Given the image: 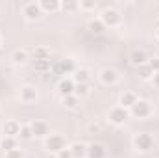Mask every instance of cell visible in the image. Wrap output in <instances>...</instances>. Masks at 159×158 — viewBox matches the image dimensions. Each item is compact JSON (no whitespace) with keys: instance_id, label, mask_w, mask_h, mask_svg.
<instances>
[{"instance_id":"cell-9","label":"cell","mask_w":159,"mask_h":158,"mask_svg":"<svg viewBox=\"0 0 159 158\" xmlns=\"http://www.w3.org/2000/svg\"><path fill=\"white\" fill-rule=\"evenodd\" d=\"M37 97H39V93H37L35 86H30V84L22 86V87H20V91H19V99H20L22 102H26V104L35 102V101H37Z\"/></svg>"},{"instance_id":"cell-17","label":"cell","mask_w":159,"mask_h":158,"mask_svg":"<svg viewBox=\"0 0 159 158\" xmlns=\"http://www.w3.org/2000/svg\"><path fill=\"white\" fill-rule=\"evenodd\" d=\"M70 153H72V158H87V145L81 143V141H76L72 145H69Z\"/></svg>"},{"instance_id":"cell-23","label":"cell","mask_w":159,"mask_h":158,"mask_svg":"<svg viewBox=\"0 0 159 158\" xmlns=\"http://www.w3.org/2000/svg\"><path fill=\"white\" fill-rule=\"evenodd\" d=\"M89 30H91L93 34H102V32L106 30V26H104V22H102V21H100V17H98V19L89 21Z\"/></svg>"},{"instance_id":"cell-32","label":"cell","mask_w":159,"mask_h":158,"mask_svg":"<svg viewBox=\"0 0 159 158\" xmlns=\"http://www.w3.org/2000/svg\"><path fill=\"white\" fill-rule=\"evenodd\" d=\"M57 158H72V153H70V149H69V145L63 149V151H59L57 155H56Z\"/></svg>"},{"instance_id":"cell-30","label":"cell","mask_w":159,"mask_h":158,"mask_svg":"<svg viewBox=\"0 0 159 158\" xmlns=\"http://www.w3.org/2000/svg\"><path fill=\"white\" fill-rule=\"evenodd\" d=\"M6 158H24V155H22V149H13V151H7V153H6Z\"/></svg>"},{"instance_id":"cell-19","label":"cell","mask_w":159,"mask_h":158,"mask_svg":"<svg viewBox=\"0 0 159 158\" xmlns=\"http://www.w3.org/2000/svg\"><path fill=\"white\" fill-rule=\"evenodd\" d=\"M72 80H74V84H89V80H91L89 69H85V67L76 69V73L72 75Z\"/></svg>"},{"instance_id":"cell-7","label":"cell","mask_w":159,"mask_h":158,"mask_svg":"<svg viewBox=\"0 0 159 158\" xmlns=\"http://www.w3.org/2000/svg\"><path fill=\"white\" fill-rule=\"evenodd\" d=\"M30 126H32V134H34V138L44 140V138L50 134V126H48V123H46V121L35 119V121H32V123H30Z\"/></svg>"},{"instance_id":"cell-28","label":"cell","mask_w":159,"mask_h":158,"mask_svg":"<svg viewBox=\"0 0 159 158\" xmlns=\"http://www.w3.org/2000/svg\"><path fill=\"white\" fill-rule=\"evenodd\" d=\"M61 9H63L65 13H72V11L80 9V6H78V2H72V0H65V2H61Z\"/></svg>"},{"instance_id":"cell-13","label":"cell","mask_w":159,"mask_h":158,"mask_svg":"<svg viewBox=\"0 0 159 158\" xmlns=\"http://www.w3.org/2000/svg\"><path fill=\"white\" fill-rule=\"evenodd\" d=\"M139 101V97H137V93L135 91H124L122 95H120V99H119V106H122V108H126V110H129L135 102Z\"/></svg>"},{"instance_id":"cell-2","label":"cell","mask_w":159,"mask_h":158,"mask_svg":"<svg viewBox=\"0 0 159 158\" xmlns=\"http://www.w3.org/2000/svg\"><path fill=\"white\" fill-rule=\"evenodd\" d=\"M44 147H46L48 153L57 155L59 151H63V149L67 147V141H65V138H63L61 134H48V136L44 138Z\"/></svg>"},{"instance_id":"cell-3","label":"cell","mask_w":159,"mask_h":158,"mask_svg":"<svg viewBox=\"0 0 159 158\" xmlns=\"http://www.w3.org/2000/svg\"><path fill=\"white\" fill-rule=\"evenodd\" d=\"M150 114H152V106H150L148 101H143V99H139V101L129 108V116L135 117V119H146Z\"/></svg>"},{"instance_id":"cell-25","label":"cell","mask_w":159,"mask_h":158,"mask_svg":"<svg viewBox=\"0 0 159 158\" xmlns=\"http://www.w3.org/2000/svg\"><path fill=\"white\" fill-rule=\"evenodd\" d=\"M19 138H20V140H24V141H28V140H32V138H34L30 123H22V125H20V134H19Z\"/></svg>"},{"instance_id":"cell-5","label":"cell","mask_w":159,"mask_h":158,"mask_svg":"<svg viewBox=\"0 0 159 158\" xmlns=\"http://www.w3.org/2000/svg\"><path fill=\"white\" fill-rule=\"evenodd\" d=\"M22 15H24L26 21L35 22V21H39L44 13H43V9H41L39 2H28V4L22 6Z\"/></svg>"},{"instance_id":"cell-29","label":"cell","mask_w":159,"mask_h":158,"mask_svg":"<svg viewBox=\"0 0 159 158\" xmlns=\"http://www.w3.org/2000/svg\"><path fill=\"white\" fill-rule=\"evenodd\" d=\"M80 9L81 11H94L96 7V2H91V0H83V2H78Z\"/></svg>"},{"instance_id":"cell-20","label":"cell","mask_w":159,"mask_h":158,"mask_svg":"<svg viewBox=\"0 0 159 158\" xmlns=\"http://www.w3.org/2000/svg\"><path fill=\"white\" fill-rule=\"evenodd\" d=\"M11 62H13L15 65H24V63L28 62V52H26L24 48L13 50V52H11Z\"/></svg>"},{"instance_id":"cell-10","label":"cell","mask_w":159,"mask_h":158,"mask_svg":"<svg viewBox=\"0 0 159 158\" xmlns=\"http://www.w3.org/2000/svg\"><path fill=\"white\" fill-rule=\"evenodd\" d=\"M2 134L7 136V138H19V134H20V123L15 121V119H7L2 125Z\"/></svg>"},{"instance_id":"cell-35","label":"cell","mask_w":159,"mask_h":158,"mask_svg":"<svg viewBox=\"0 0 159 158\" xmlns=\"http://www.w3.org/2000/svg\"><path fill=\"white\" fill-rule=\"evenodd\" d=\"M156 36H157V39H159V26H157V30H156Z\"/></svg>"},{"instance_id":"cell-16","label":"cell","mask_w":159,"mask_h":158,"mask_svg":"<svg viewBox=\"0 0 159 158\" xmlns=\"http://www.w3.org/2000/svg\"><path fill=\"white\" fill-rule=\"evenodd\" d=\"M39 6L43 13H56L61 9V2H57V0H41Z\"/></svg>"},{"instance_id":"cell-36","label":"cell","mask_w":159,"mask_h":158,"mask_svg":"<svg viewBox=\"0 0 159 158\" xmlns=\"http://www.w3.org/2000/svg\"><path fill=\"white\" fill-rule=\"evenodd\" d=\"M0 45H2V34H0Z\"/></svg>"},{"instance_id":"cell-8","label":"cell","mask_w":159,"mask_h":158,"mask_svg":"<svg viewBox=\"0 0 159 158\" xmlns=\"http://www.w3.org/2000/svg\"><path fill=\"white\" fill-rule=\"evenodd\" d=\"M52 71L57 75H74L76 73V65L72 60H59L56 65H52Z\"/></svg>"},{"instance_id":"cell-33","label":"cell","mask_w":159,"mask_h":158,"mask_svg":"<svg viewBox=\"0 0 159 158\" xmlns=\"http://www.w3.org/2000/svg\"><path fill=\"white\" fill-rule=\"evenodd\" d=\"M150 82H152L156 87H159V71H157V73H154V77H152V80H150Z\"/></svg>"},{"instance_id":"cell-11","label":"cell","mask_w":159,"mask_h":158,"mask_svg":"<svg viewBox=\"0 0 159 158\" xmlns=\"http://www.w3.org/2000/svg\"><path fill=\"white\" fill-rule=\"evenodd\" d=\"M98 77H100V82H102L104 86H113V84L119 82V73H117L115 69H111V67L102 69Z\"/></svg>"},{"instance_id":"cell-4","label":"cell","mask_w":159,"mask_h":158,"mask_svg":"<svg viewBox=\"0 0 159 158\" xmlns=\"http://www.w3.org/2000/svg\"><path fill=\"white\" fill-rule=\"evenodd\" d=\"M100 21L104 22V26H106V28H117V26L120 24V21H122V17H120V13L117 11V9L107 7V9H104V11H102Z\"/></svg>"},{"instance_id":"cell-21","label":"cell","mask_w":159,"mask_h":158,"mask_svg":"<svg viewBox=\"0 0 159 158\" xmlns=\"http://www.w3.org/2000/svg\"><path fill=\"white\" fill-rule=\"evenodd\" d=\"M34 69L37 73H50L52 71V60H35L34 62Z\"/></svg>"},{"instance_id":"cell-12","label":"cell","mask_w":159,"mask_h":158,"mask_svg":"<svg viewBox=\"0 0 159 158\" xmlns=\"http://www.w3.org/2000/svg\"><path fill=\"white\" fill-rule=\"evenodd\" d=\"M74 87H76V84H74V80L70 78V77L63 78L57 84V91H59L61 99H63V97H69V95H74Z\"/></svg>"},{"instance_id":"cell-15","label":"cell","mask_w":159,"mask_h":158,"mask_svg":"<svg viewBox=\"0 0 159 158\" xmlns=\"http://www.w3.org/2000/svg\"><path fill=\"white\" fill-rule=\"evenodd\" d=\"M87 158H106V149L102 143L87 145Z\"/></svg>"},{"instance_id":"cell-34","label":"cell","mask_w":159,"mask_h":158,"mask_svg":"<svg viewBox=\"0 0 159 158\" xmlns=\"http://www.w3.org/2000/svg\"><path fill=\"white\" fill-rule=\"evenodd\" d=\"M98 130H100L98 125H91V126H89V132H98Z\"/></svg>"},{"instance_id":"cell-6","label":"cell","mask_w":159,"mask_h":158,"mask_svg":"<svg viewBox=\"0 0 159 158\" xmlns=\"http://www.w3.org/2000/svg\"><path fill=\"white\" fill-rule=\"evenodd\" d=\"M107 119H109V123H113V125H124L128 119H129V110H126V108H122V106H113L109 112H107Z\"/></svg>"},{"instance_id":"cell-26","label":"cell","mask_w":159,"mask_h":158,"mask_svg":"<svg viewBox=\"0 0 159 158\" xmlns=\"http://www.w3.org/2000/svg\"><path fill=\"white\" fill-rule=\"evenodd\" d=\"M80 104V99L76 95H69V97H63V106L65 108H69V110H74V108H78Z\"/></svg>"},{"instance_id":"cell-14","label":"cell","mask_w":159,"mask_h":158,"mask_svg":"<svg viewBox=\"0 0 159 158\" xmlns=\"http://www.w3.org/2000/svg\"><path fill=\"white\" fill-rule=\"evenodd\" d=\"M129 63L135 65V67H141V65L148 63V56H146V52H144V50H139V48L131 50V54H129Z\"/></svg>"},{"instance_id":"cell-27","label":"cell","mask_w":159,"mask_h":158,"mask_svg":"<svg viewBox=\"0 0 159 158\" xmlns=\"http://www.w3.org/2000/svg\"><path fill=\"white\" fill-rule=\"evenodd\" d=\"M91 93V87H89V84H76V87H74V95L76 97H85V95H89Z\"/></svg>"},{"instance_id":"cell-31","label":"cell","mask_w":159,"mask_h":158,"mask_svg":"<svg viewBox=\"0 0 159 158\" xmlns=\"http://www.w3.org/2000/svg\"><path fill=\"white\" fill-rule=\"evenodd\" d=\"M148 65H150V69H152L154 73H157L159 71V58H152V60H148Z\"/></svg>"},{"instance_id":"cell-1","label":"cell","mask_w":159,"mask_h":158,"mask_svg":"<svg viewBox=\"0 0 159 158\" xmlns=\"http://www.w3.org/2000/svg\"><path fill=\"white\" fill-rule=\"evenodd\" d=\"M154 145H156L154 136L148 134V132H139V134H135V138H133V147H135L139 153H148V151L154 149Z\"/></svg>"},{"instance_id":"cell-22","label":"cell","mask_w":159,"mask_h":158,"mask_svg":"<svg viewBox=\"0 0 159 158\" xmlns=\"http://www.w3.org/2000/svg\"><path fill=\"white\" fill-rule=\"evenodd\" d=\"M32 54H34V62L35 60H50V48H46V47H35Z\"/></svg>"},{"instance_id":"cell-24","label":"cell","mask_w":159,"mask_h":158,"mask_svg":"<svg viewBox=\"0 0 159 158\" xmlns=\"http://www.w3.org/2000/svg\"><path fill=\"white\" fill-rule=\"evenodd\" d=\"M137 73H139L141 80H152V77H154V71L150 69V65H148V63H144V65L137 67Z\"/></svg>"},{"instance_id":"cell-18","label":"cell","mask_w":159,"mask_h":158,"mask_svg":"<svg viewBox=\"0 0 159 158\" xmlns=\"http://www.w3.org/2000/svg\"><path fill=\"white\" fill-rule=\"evenodd\" d=\"M0 149H4V153L13 151V149H19V138H7V136H2V140H0Z\"/></svg>"}]
</instances>
